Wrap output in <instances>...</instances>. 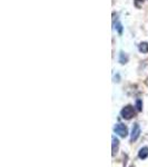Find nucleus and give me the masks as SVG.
<instances>
[{"mask_svg":"<svg viewBox=\"0 0 148 167\" xmlns=\"http://www.w3.org/2000/svg\"><path fill=\"white\" fill-rule=\"evenodd\" d=\"M114 132L118 134L120 137H126V136L128 135V128H127V126L122 124V123H119L115 126V128H114Z\"/></svg>","mask_w":148,"mask_h":167,"instance_id":"2","label":"nucleus"},{"mask_svg":"<svg viewBox=\"0 0 148 167\" xmlns=\"http://www.w3.org/2000/svg\"><path fill=\"white\" fill-rule=\"evenodd\" d=\"M139 135H140V127H139L138 124H134V126H132V136H130V140L132 141L137 140Z\"/></svg>","mask_w":148,"mask_h":167,"instance_id":"3","label":"nucleus"},{"mask_svg":"<svg viewBox=\"0 0 148 167\" xmlns=\"http://www.w3.org/2000/svg\"><path fill=\"white\" fill-rule=\"evenodd\" d=\"M118 61H119V62H120V64H122V65L126 64V62L128 61V56L126 55V54H125V52H119Z\"/></svg>","mask_w":148,"mask_h":167,"instance_id":"6","label":"nucleus"},{"mask_svg":"<svg viewBox=\"0 0 148 167\" xmlns=\"http://www.w3.org/2000/svg\"><path fill=\"white\" fill-rule=\"evenodd\" d=\"M139 52L143 54H147L148 52V42H140L138 46Z\"/></svg>","mask_w":148,"mask_h":167,"instance_id":"7","label":"nucleus"},{"mask_svg":"<svg viewBox=\"0 0 148 167\" xmlns=\"http://www.w3.org/2000/svg\"><path fill=\"white\" fill-rule=\"evenodd\" d=\"M120 115H122V118L125 119H132L134 116H135V108L130 105H127L126 107H124L120 112Z\"/></svg>","mask_w":148,"mask_h":167,"instance_id":"1","label":"nucleus"},{"mask_svg":"<svg viewBox=\"0 0 148 167\" xmlns=\"http://www.w3.org/2000/svg\"><path fill=\"white\" fill-rule=\"evenodd\" d=\"M138 157L140 159H146L148 157V147H143L140 148V151L138 153Z\"/></svg>","mask_w":148,"mask_h":167,"instance_id":"4","label":"nucleus"},{"mask_svg":"<svg viewBox=\"0 0 148 167\" xmlns=\"http://www.w3.org/2000/svg\"><path fill=\"white\" fill-rule=\"evenodd\" d=\"M136 108H137V110H139V112H140V110L143 109L142 100H140V99H138L137 101H136Z\"/></svg>","mask_w":148,"mask_h":167,"instance_id":"9","label":"nucleus"},{"mask_svg":"<svg viewBox=\"0 0 148 167\" xmlns=\"http://www.w3.org/2000/svg\"><path fill=\"white\" fill-rule=\"evenodd\" d=\"M113 155H115L118 151V146H119V140L116 136H113Z\"/></svg>","mask_w":148,"mask_h":167,"instance_id":"5","label":"nucleus"},{"mask_svg":"<svg viewBox=\"0 0 148 167\" xmlns=\"http://www.w3.org/2000/svg\"><path fill=\"white\" fill-rule=\"evenodd\" d=\"M115 28L117 29V31H118L119 35H122V23L118 21V23L115 25Z\"/></svg>","mask_w":148,"mask_h":167,"instance_id":"8","label":"nucleus"}]
</instances>
